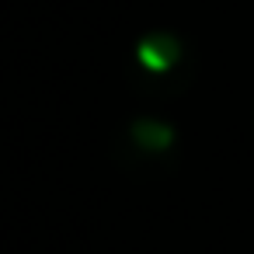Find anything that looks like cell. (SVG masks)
Returning a JSON list of instances; mask_svg holds the SVG:
<instances>
[{
	"mask_svg": "<svg viewBox=\"0 0 254 254\" xmlns=\"http://www.w3.org/2000/svg\"><path fill=\"white\" fill-rule=\"evenodd\" d=\"M178 53H181V46H178L174 35H150V39L139 42L136 60H139L146 70H171V66L178 63Z\"/></svg>",
	"mask_w": 254,
	"mask_h": 254,
	"instance_id": "cell-1",
	"label": "cell"
},
{
	"mask_svg": "<svg viewBox=\"0 0 254 254\" xmlns=\"http://www.w3.org/2000/svg\"><path fill=\"white\" fill-rule=\"evenodd\" d=\"M129 136H132V143H136L139 150H150V153L171 150V143H174L171 126H164V122H157V119H136V122L129 126Z\"/></svg>",
	"mask_w": 254,
	"mask_h": 254,
	"instance_id": "cell-2",
	"label": "cell"
}]
</instances>
